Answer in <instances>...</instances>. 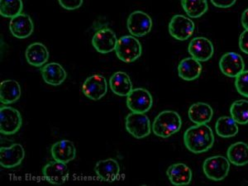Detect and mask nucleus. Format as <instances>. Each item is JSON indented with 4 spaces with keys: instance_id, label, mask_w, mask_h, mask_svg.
<instances>
[{
    "instance_id": "1",
    "label": "nucleus",
    "mask_w": 248,
    "mask_h": 186,
    "mask_svg": "<svg viewBox=\"0 0 248 186\" xmlns=\"http://www.w3.org/2000/svg\"><path fill=\"white\" fill-rule=\"evenodd\" d=\"M215 134L209 125L195 124L184 133V143L189 152L195 154L206 153L215 144Z\"/></svg>"
},
{
    "instance_id": "2",
    "label": "nucleus",
    "mask_w": 248,
    "mask_h": 186,
    "mask_svg": "<svg viewBox=\"0 0 248 186\" xmlns=\"http://www.w3.org/2000/svg\"><path fill=\"white\" fill-rule=\"evenodd\" d=\"M181 127L182 119L180 114L173 110H165L155 117L152 128L155 136L168 139L178 133Z\"/></svg>"
},
{
    "instance_id": "3",
    "label": "nucleus",
    "mask_w": 248,
    "mask_h": 186,
    "mask_svg": "<svg viewBox=\"0 0 248 186\" xmlns=\"http://www.w3.org/2000/svg\"><path fill=\"white\" fill-rule=\"evenodd\" d=\"M115 52L118 58L122 62L132 63L141 57L142 46L136 37L127 35L118 39Z\"/></svg>"
},
{
    "instance_id": "4",
    "label": "nucleus",
    "mask_w": 248,
    "mask_h": 186,
    "mask_svg": "<svg viewBox=\"0 0 248 186\" xmlns=\"http://www.w3.org/2000/svg\"><path fill=\"white\" fill-rule=\"evenodd\" d=\"M229 170L230 161L222 155L207 158L203 164V173L211 181H223L229 175Z\"/></svg>"
},
{
    "instance_id": "5",
    "label": "nucleus",
    "mask_w": 248,
    "mask_h": 186,
    "mask_svg": "<svg viewBox=\"0 0 248 186\" xmlns=\"http://www.w3.org/2000/svg\"><path fill=\"white\" fill-rule=\"evenodd\" d=\"M23 125L22 115L18 110L10 106L0 108V133L3 135H14Z\"/></svg>"
},
{
    "instance_id": "6",
    "label": "nucleus",
    "mask_w": 248,
    "mask_h": 186,
    "mask_svg": "<svg viewBox=\"0 0 248 186\" xmlns=\"http://www.w3.org/2000/svg\"><path fill=\"white\" fill-rule=\"evenodd\" d=\"M125 126L127 133L137 139H142L149 136L152 130L151 121L145 113H129L126 118Z\"/></svg>"
},
{
    "instance_id": "7",
    "label": "nucleus",
    "mask_w": 248,
    "mask_h": 186,
    "mask_svg": "<svg viewBox=\"0 0 248 186\" xmlns=\"http://www.w3.org/2000/svg\"><path fill=\"white\" fill-rule=\"evenodd\" d=\"M153 105V96L143 88H137L127 96V106L133 113H147Z\"/></svg>"
},
{
    "instance_id": "8",
    "label": "nucleus",
    "mask_w": 248,
    "mask_h": 186,
    "mask_svg": "<svg viewBox=\"0 0 248 186\" xmlns=\"http://www.w3.org/2000/svg\"><path fill=\"white\" fill-rule=\"evenodd\" d=\"M153 24V19L149 15L142 11H135L127 18V28L131 35L142 37L152 31Z\"/></svg>"
},
{
    "instance_id": "9",
    "label": "nucleus",
    "mask_w": 248,
    "mask_h": 186,
    "mask_svg": "<svg viewBox=\"0 0 248 186\" xmlns=\"http://www.w3.org/2000/svg\"><path fill=\"white\" fill-rule=\"evenodd\" d=\"M168 28L171 37L178 41H186L194 33L195 25L189 17L178 15L170 19Z\"/></svg>"
},
{
    "instance_id": "10",
    "label": "nucleus",
    "mask_w": 248,
    "mask_h": 186,
    "mask_svg": "<svg viewBox=\"0 0 248 186\" xmlns=\"http://www.w3.org/2000/svg\"><path fill=\"white\" fill-rule=\"evenodd\" d=\"M118 38L113 30L105 27L96 31L92 38V45L99 53L108 54L115 51Z\"/></svg>"
},
{
    "instance_id": "11",
    "label": "nucleus",
    "mask_w": 248,
    "mask_h": 186,
    "mask_svg": "<svg viewBox=\"0 0 248 186\" xmlns=\"http://www.w3.org/2000/svg\"><path fill=\"white\" fill-rule=\"evenodd\" d=\"M82 92L91 100H99L107 93V80L101 75L88 77L82 85Z\"/></svg>"
},
{
    "instance_id": "12",
    "label": "nucleus",
    "mask_w": 248,
    "mask_h": 186,
    "mask_svg": "<svg viewBox=\"0 0 248 186\" xmlns=\"http://www.w3.org/2000/svg\"><path fill=\"white\" fill-rule=\"evenodd\" d=\"M220 71L226 77L236 78L244 71L245 64L242 56L236 52H227L219 61Z\"/></svg>"
},
{
    "instance_id": "13",
    "label": "nucleus",
    "mask_w": 248,
    "mask_h": 186,
    "mask_svg": "<svg viewBox=\"0 0 248 186\" xmlns=\"http://www.w3.org/2000/svg\"><path fill=\"white\" fill-rule=\"evenodd\" d=\"M43 175L49 183L61 186L68 181L70 171L66 164L54 161L46 165L43 170Z\"/></svg>"
},
{
    "instance_id": "14",
    "label": "nucleus",
    "mask_w": 248,
    "mask_h": 186,
    "mask_svg": "<svg viewBox=\"0 0 248 186\" xmlns=\"http://www.w3.org/2000/svg\"><path fill=\"white\" fill-rule=\"evenodd\" d=\"M25 157V150L21 144L15 143L10 147L0 148V165L6 169L19 166Z\"/></svg>"
},
{
    "instance_id": "15",
    "label": "nucleus",
    "mask_w": 248,
    "mask_h": 186,
    "mask_svg": "<svg viewBox=\"0 0 248 186\" xmlns=\"http://www.w3.org/2000/svg\"><path fill=\"white\" fill-rule=\"evenodd\" d=\"M188 51L195 59L204 62L211 59L214 56L215 47L210 40L206 37H197L190 41Z\"/></svg>"
},
{
    "instance_id": "16",
    "label": "nucleus",
    "mask_w": 248,
    "mask_h": 186,
    "mask_svg": "<svg viewBox=\"0 0 248 186\" xmlns=\"http://www.w3.org/2000/svg\"><path fill=\"white\" fill-rule=\"evenodd\" d=\"M9 30L14 37L18 39H25L33 32V22L29 15L22 13L11 18L9 22Z\"/></svg>"
},
{
    "instance_id": "17",
    "label": "nucleus",
    "mask_w": 248,
    "mask_h": 186,
    "mask_svg": "<svg viewBox=\"0 0 248 186\" xmlns=\"http://www.w3.org/2000/svg\"><path fill=\"white\" fill-rule=\"evenodd\" d=\"M94 172L97 176L105 182H113L119 179L120 167L118 161L109 158L96 163Z\"/></svg>"
},
{
    "instance_id": "18",
    "label": "nucleus",
    "mask_w": 248,
    "mask_h": 186,
    "mask_svg": "<svg viewBox=\"0 0 248 186\" xmlns=\"http://www.w3.org/2000/svg\"><path fill=\"white\" fill-rule=\"evenodd\" d=\"M51 153L54 161L67 164L77 156V148L72 141L61 140L52 145Z\"/></svg>"
},
{
    "instance_id": "19",
    "label": "nucleus",
    "mask_w": 248,
    "mask_h": 186,
    "mask_svg": "<svg viewBox=\"0 0 248 186\" xmlns=\"http://www.w3.org/2000/svg\"><path fill=\"white\" fill-rule=\"evenodd\" d=\"M41 73L44 81L48 85L58 86L65 81L67 74L65 69L59 63L52 62L43 65Z\"/></svg>"
},
{
    "instance_id": "20",
    "label": "nucleus",
    "mask_w": 248,
    "mask_h": 186,
    "mask_svg": "<svg viewBox=\"0 0 248 186\" xmlns=\"http://www.w3.org/2000/svg\"><path fill=\"white\" fill-rule=\"evenodd\" d=\"M202 70L201 62L194 57H187L182 60L178 65V75L184 80L192 81L201 77Z\"/></svg>"
},
{
    "instance_id": "21",
    "label": "nucleus",
    "mask_w": 248,
    "mask_h": 186,
    "mask_svg": "<svg viewBox=\"0 0 248 186\" xmlns=\"http://www.w3.org/2000/svg\"><path fill=\"white\" fill-rule=\"evenodd\" d=\"M25 57L29 65L43 67L49 60V51L43 43H34L26 49Z\"/></svg>"
},
{
    "instance_id": "22",
    "label": "nucleus",
    "mask_w": 248,
    "mask_h": 186,
    "mask_svg": "<svg viewBox=\"0 0 248 186\" xmlns=\"http://www.w3.org/2000/svg\"><path fill=\"white\" fill-rule=\"evenodd\" d=\"M167 175L170 183L174 186H187L192 181L191 169L184 163L171 165L167 169Z\"/></svg>"
},
{
    "instance_id": "23",
    "label": "nucleus",
    "mask_w": 248,
    "mask_h": 186,
    "mask_svg": "<svg viewBox=\"0 0 248 186\" xmlns=\"http://www.w3.org/2000/svg\"><path fill=\"white\" fill-rule=\"evenodd\" d=\"M21 96V86L15 79H6L0 84V101L4 105L15 104Z\"/></svg>"
},
{
    "instance_id": "24",
    "label": "nucleus",
    "mask_w": 248,
    "mask_h": 186,
    "mask_svg": "<svg viewBox=\"0 0 248 186\" xmlns=\"http://www.w3.org/2000/svg\"><path fill=\"white\" fill-rule=\"evenodd\" d=\"M109 86L111 91L117 95L127 96L133 91V83L129 76L123 71H118L110 77Z\"/></svg>"
},
{
    "instance_id": "25",
    "label": "nucleus",
    "mask_w": 248,
    "mask_h": 186,
    "mask_svg": "<svg viewBox=\"0 0 248 186\" xmlns=\"http://www.w3.org/2000/svg\"><path fill=\"white\" fill-rule=\"evenodd\" d=\"M190 121L195 124H206L211 121L214 116V110L210 105L199 102L192 105L188 111Z\"/></svg>"
},
{
    "instance_id": "26",
    "label": "nucleus",
    "mask_w": 248,
    "mask_h": 186,
    "mask_svg": "<svg viewBox=\"0 0 248 186\" xmlns=\"http://www.w3.org/2000/svg\"><path fill=\"white\" fill-rule=\"evenodd\" d=\"M230 163L236 167H243L248 164V145L243 141L232 144L227 152Z\"/></svg>"
},
{
    "instance_id": "27",
    "label": "nucleus",
    "mask_w": 248,
    "mask_h": 186,
    "mask_svg": "<svg viewBox=\"0 0 248 186\" xmlns=\"http://www.w3.org/2000/svg\"><path fill=\"white\" fill-rule=\"evenodd\" d=\"M215 130L217 135L223 139H229L238 133V126L232 117L223 116L217 119L215 125Z\"/></svg>"
},
{
    "instance_id": "28",
    "label": "nucleus",
    "mask_w": 248,
    "mask_h": 186,
    "mask_svg": "<svg viewBox=\"0 0 248 186\" xmlns=\"http://www.w3.org/2000/svg\"><path fill=\"white\" fill-rule=\"evenodd\" d=\"M181 5L186 15L191 18L202 17L208 11V0H181Z\"/></svg>"
},
{
    "instance_id": "29",
    "label": "nucleus",
    "mask_w": 248,
    "mask_h": 186,
    "mask_svg": "<svg viewBox=\"0 0 248 186\" xmlns=\"http://www.w3.org/2000/svg\"><path fill=\"white\" fill-rule=\"evenodd\" d=\"M231 117L237 124L245 125L248 124V100H237L230 107Z\"/></svg>"
},
{
    "instance_id": "30",
    "label": "nucleus",
    "mask_w": 248,
    "mask_h": 186,
    "mask_svg": "<svg viewBox=\"0 0 248 186\" xmlns=\"http://www.w3.org/2000/svg\"><path fill=\"white\" fill-rule=\"evenodd\" d=\"M23 9L22 0H0V15L3 17L13 18L22 14Z\"/></svg>"
},
{
    "instance_id": "31",
    "label": "nucleus",
    "mask_w": 248,
    "mask_h": 186,
    "mask_svg": "<svg viewBox=\"0 0 248 186\" xmlns=\"http://www.w3.org/2000/svg\"><path fill=\"white\" fill-rule=\"evenodd\" d=\"M235 87L241 95L248 98V71H244L235 78Z\"/></svg>"
},
{
    "instance_id": "32",
    "label": "nucleus",
    "mask_w": 248,
    "mask_h": 186,
    "mask_svg": "<svg viewBox=\"0 0 248 186\" xmlns=\"http://www.w3.org/2000/svg\"><path fill=\"white\" fill-rule=\"evenodd\" d=\"M60 5L66 10H76L81 7L84 0H58Z\"/></svg>"
},
{
    "instance_id": "33",
    "label": "nucleus",
    "mask_w": 248,
    "mask_h": 186,
    "mask_svg": "<svg viewBox=\"0 0 248 186\" xmlns=\"http://www.w3.org/2000/svg\"><path fill=\"white\" fill-rule=\"evenodd\" d=\"M239 47L240 50L243 51V53L248 54V31L245 30L243 33L240 35L239 37Z\"/></svg>"
},
{
    "instance_id": "34",
    "label": "nucleus",
    "mask_w": 248,
    "mask_h": 186,
    "mask_svg": "<svg viewBox=\"0 0 248 186\" xmlns=\"http://www.w3.org/2000/svg\"><path fill=\"white\" fill-rule=\"evenodd\" d=\"M237 0H211V3L219 9H228L233 6Z\"/></svg>"
},
{
    "instance_id": "35",
    "label": "nucleus",
    "mask_w": 248,
    "mask_h": 186,
    "mask_svg": "<svg viewBox=\"0 0 248 186\" xmlns=\"http://www.w3.org/2000/svg\"><path fill=\"white\" fill-rule=\"evenodd\" d=\"M241 22H242L243 28L245 29V30L248 31V9H246L245 11L243 12Z\"/></svg>"
}]
</instances>
